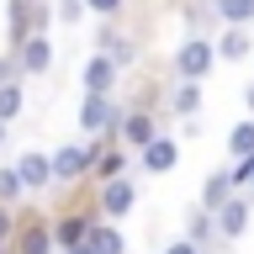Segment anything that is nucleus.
Returning a JSON list of instances; mask_svg holds the SVG:
<instances>
[{
  "mask_svg": "<svg viewBox=\"0 0 254 254\" xmlns=\"http://www.w3.org/2000/svg\"><path fill=\"white\" fill-rule=\"evenodd\" d=\"M85 244H90V254H127L122 233H117L111 222H90V228H85Z\"/></svg>",
  "mask_w": 254,
  "mask_h": 254,
  "instance_id": "9",
  "label": "nucleus"
},
{
  "mask_svg": "<svg viewBox=\"0 0 254 254\" xmlns=\"http://www.w3.org/2000/svg\"><path fill=\"white\" fill-rule=\"evenodd\" d=\"M249 111H254V85H249Z\"/></svg>",
  "mask_w": 254,
  "mask_h": 254,
  "instance_id": "28",
  "label": "nucleus"
},
{
  "mask_svg": "<svg viewBox=\"0 0 254 254\" xmlns=\"http://www.w3.org/2000/svg\"><path fill=\"white\" fill-rule=\"evenodd\" d=\"M48 249H53V233H48V228H32L27 244H21V254H48Z\"/></svg>",
  "mask_w": 254,
  "mask_h": 254,
  "instance_id": "20",
  "label": "nucleus"
},
{
  "mask_svg": "<svg viewBox=\"0 0 254 254\" xmlns=\"http://www.w3.org/2000/svg\"><path fill=\"white\" fill-rule=\"evenodd\" d=\"M228 196H233V175H212V180L201 186V206H206V212H212V206H222Z\"/></svg>",
  "mask_w": 254,
  "mask_h": 254,
  "instance_id": "14",
  "label": "nucleus"
},
{
  "mask_svg": "<svg viewBox=\"0 0 254 254\" xmlns=\"http://www.w3.org/2000/svg\"><path fill=\"white\" fill-rule=\"evenodd\" d=\"M138 154H143V170L164 175V170H175V159H180V148H175V138H159V132H154V138L143 143Z\"/></svg>",
  "mask_w": 254,
  "mask_h": 254,
  "instance_id": "6",
  "label": "nucleus"
},
{
  "mask_svg": "<svg viewBox=\"0 0 254 254\" xmlns=\"http://www.w3.org/2000/svg\"><path fill=\"white\" fill-rule=\"evenodd\" d=\"M212 228H217L222 238H244V228H249V201H228L222 206H212Z\"/></svg>",
  "mask_w": 254,
  "mask_h": 254,
  "instance_id": "4",
  "label": "nucleus"
},
{
  "mask_svg": "<svg viewBox=\"0 0 254 254\" xmlns=\"http://www.w3.org/2000/svg\"><path fill=\"white\" fill-rule=\"evenodd\" d=\"M164 254H196V244H175V249H164Z\"/></svg>",
  "mask_w": 254,
  "mask_h": 254,
  "instance_id": "26",
  "label": "nucleus"
},
{
  "mask_svg": "<svg viewBox=\"0 0 254 254\" xmlns=\"http://www.w3.org/2000/svg\"><path fill=\"white\" fill-rule=\"evenodd\" d=\"M233 186H254V154L238 159V170H233Z\"/></svg>",
  "mask_w": 254,
  "mask_h": 254,
  "instance_id": "22",
  "label": "nucleus"
},
{
  "mask_svg": "<svg viewBox=\"0 0 254 254\" xmlns=\"http://www.w3.org/2000/svg\"><path fill=\"white\" fill-rule=\"evenodd\" d=\"M170 106L180 111V117H196V106H201V90H196V79H186V85H175Z\"/></svg>",
  "mask_w": 254,
  "mask_h": 254,
  "instance_id": "15",
  "label": "nucleus"
},
{
  "mask_svg": "<svg viewBox=\"0 0 254 254\" xmlns=\"http://www.w3.org/2000/svg\"><path fill=\"white\" fill-rule=\"evenodd\" d=\"M90 159H95V143H90V148L69 143V148H59V154L48 159V164H53V180H79V175L90 170Z\"/></svg>",
  "mask_w": 254,
  "mask_h": 254,
  "instance_id": "3",
  "label": "nucleus"
},
{
  "mask_svg": "<svg viewBox=\"0 0 254 254\" xmlns=\"http://www.w3.org/2000/svg\"><path fill=\"white\" fill-rule=\"evenodd\" d=\"M69 254H90V244H69Z\"/></svg>",
  "mask_w": 254,
  "mask_h": 254,
  "instance_id": "27",
  "label": "nucleus"
},
{
  "mask_svg": "<svg viewBox=\"0 0 254 254\" xmlns=\"http://www.w3.org/2000/svg\"><path fill=\"white\" fill-rule=\"evenodd\" d=\"M212 64H217V48L206 43V37H186V43L175 48V74L180 79H201Z\"/></svg>",
  "mask_w": 254,
  "mask_h": 254,
  "instance_id": "1",
  "label": "nucleus"
},
{
  "mask_svg": "<svg viewBox=\"0 0 254 254\" xmlns=\"http://www.w3.org/2000/svg\"><path fill=\"white\" fill-rule=\"evenodd\" d=\"M101 53H106L111 64H117V69H122V64H132V53H138V48H132V37H117V32H106V37H101Z\"/></svg>",
  "mask_w": 254,
  "mask_h": 254,
  "instance_id": "16",
  "label": "nucleus"
},
{
  "mask_svg": "<svg viewBox=\"0 0 254 254\" xmlns=\"http://www.w3.org/2000/svg\"><path fill=\"white\" fill-rule=\"evenodd\" d=\"M85 16V0H59V21H79Z\"/></svg>",
  "mask_w": 254,
  "mask_h": 254,
  "instance_id": "23",
  "label": "nucleus"
},
{
  "mask_svg": "<svg viewBox=\"0 0 254 254\" xmlns=\"http://www.w3.org/2000/svg\"><path fill=\"white\" fill-rule=\"evenodd\" d=\"M85 5H90L95 16H117V11H122V0H85Z\"/></svg>",
  "mask_w": 254,
  "mask_h": 254,
  "instance_id": "24",
  "label": "nucleus"
},
{
  "mask_svg": "<svg viewBox=\"0 0 254 254\" xmlns=\"http://www.w3.org/2000/svg\"><path fill=\"white\" fill-rule=\"evenodd\" d=\"M0 143H5V122H0Z\"/></svg>",
  "mask_w": 254,
  "mask_h": 254,
  "instance_id": "29",
  "label": "nucleus"
},
{
  "mask_svg": "<svg viewBox=\"0 0 254 254\" xmlns=\"http://www.w3.org/2000/svg\"><path fill=\"white\" fill-rule=\"evenodd\" d=\"M132 201H138V186H132L127 175H111L106 190H101V212L117 222V217H127V212H132Z\"/></svg>",
  "mask_w": 254,
  "mask_h": 254,
  "instance_id": "2",
  "label": "nucleus"
},
{
  "mask_svg": "<svg viewBox=\"0 0 254 254\" xmlns=\"http://www.w3.org/2000/svg\"><path fill=\"white\" fill-rule=\"evenodd\" d=\"M117 122H122V138H127V148H143V143L154 138V117L148 111H117Z\"/></svg>",
  "mask_w": 254,
  "mask_h": 254,
  "instance_id": "8",
  "label": "nucleus"
},
{
  "mask_svg": "<svg viewBox=\"0 0 254 254\" xmlns=\"http://www.w3.org/2000/svg\"><path fill=\"white\" fill-rule=\"evenodd\" d=\"M85 228H90L85 217H69V222H59V244H85Z\"/></svg>",
  "mask_w": 254,
  "mask_h": 254,
  "instance_id": "19",
  "label": "nucleus"
},
{
  "mask_svg": "<svg viewBox=\"0 0 254 254\" xmlns=\"http://www.w3.org/2000/svg\"><path fill=\"white\" fill-rule=\"evenodd\" d=\"M16 175H21V186H27V190H37V186H48V180H53V164H48L43 154H27L21 164H16Z\"/></svg>",
  "mask_w": 254,
  "mask_h": 254,
  "instance_id": "12",
  "label": "nucleus"
},
{
  "mask_svg": "<svg viewBox=\"0 0 254 254\" xmlns=\"http://www.w3.org/2000/svg\"><path fill=\"white\" fill-rule=\"evenodd\" d=\"M212 48H217V59L238 64V59H249V32H244V27H228V32H222V37H217Z\"/></svg>",
  "mask_w": 254,
  "mask_h": 254,
  "instance_id": "10",
  "label": "nucleus"
},
{
  "mask_svg": "<svg viewBox=\"0 0 254 254\" xmlns=\"http://www.w3.org/2000/svg\"><path fill=\"white\" fill-rule=\"evenodd\" d=\"M111 79H117V64H111L106 53L85 59V90L90 95H111Z\"/></svg>",
  "mask_w": 254,
  "mask_h": 254,
  "instance_id": "7",
  "label": "nucleus"
},
{
  "mask_svg": "<svg viewBox=\"0 0 254 254\" xmlns=\"http://www.w3.org/2000/svg\"><path fill=\"white\" fill-rule=\"evenodd\" d=\"M212 11H217L228 27H249L254 21V0H212Z\"/></svg>",
  "mask_w": 254,
  "mask_h": 254,
  "instance_id": "13",
  "label": "nucleus"
},
{
  "mask_svg": "<svg viewBox=\"0 0 254 254\" xmlns=\"http://www.w3.org/2000/svg\"><path fill=\"white\" fill-rule=\"evenodd\" d=\"M106 122H117V106H111V95H90L85 90V106H79V127L85 132H106Z\"/></svg>",
  "mask_w": 254,
  "mask_h": 254,
  "instance_id": "5",
  "label": "nucleus"
},
{
  "mask_svg": "<svg viewBox=\"0 0 254 254\" xmlns=\"http://www.w3.org/2000/svg\"><path fill=\"white\" fill-rule=\"evenodd\" d=\"M16 111H21V85L5 79V85H0V122H11Z\"/></svg>",
  "mask_w": 254,
  "mask_h": 254,
  "instance_id": "18",
  "label": "nucleus"
},
{
  "mask_svg": "<svg viewBox=\"0 0 254 254\" xmlns=\"http://www.w3.org/2000/svg\"><path fill=\"white\" fill-rule=\"evenodd\" d=\"M0 254H5V238H0Z\"/></svg>",
  "mask_w": 254,
  "mask_h": 254,
  "instance_id": "30",
  "label": "nucleus"
},
{
  "mask_svg": "<svg viewBox=\"0 0 254 254\" xmlns=\"http://www.w3.org/2000/svg\"><path fill=\"white\" fill-rule=\"evenodd\" d=\"M21 190H27V186H21V175H16V170H0V201H16Z\"/></svg>",
  "mask_w": 254,
  "mask_h": 254,
  "instance_id": "21",
  "label": "nucleus"
},
{
  "mask_svg": "<svg viewBox=\"0 0 254 254\" xmlns=\"http://www.w3.org/2000/svg\"><path fill=\"white\" fill-rule=\"evenodd\" d=\"M228 148H233L238 159H244V154H254V122H238L233 132H228Z\"/></svg>",
  "mask_w": 254,
  "mask_h": 254,
  "instance_id": "17",
  "label": "nucleus"
},
{
  "mask_svg": "<svg viewBox=\"0 0 254 254\" xmlns=\"http://www.w3.org/2000/svg\"><path fill=\"white\" fill-rule=\"evenodd\" d=\"M0 238H11V212H5V201H0Z\"/></svg>",
  "mask_w": 254,
  "mask_h": 254,
  "instance_id": "25",
  "label": "nucleus"
},
{
  "mask_svg": "<svg viewBox=\"0 0 254 254\" xmlns=\"http://www.w3.org/2000/svg\"><path fill=\"white\" fill-rule=\"evenodd\" d=\"M21 69H27V74H43L48 64H53V48H48V37H21Z\"/></svg>",
  "mask_w": 254,
  "mask_h": 254,
  "instance_id": "11",
  "label": "nucleus"
}]
</instances>
